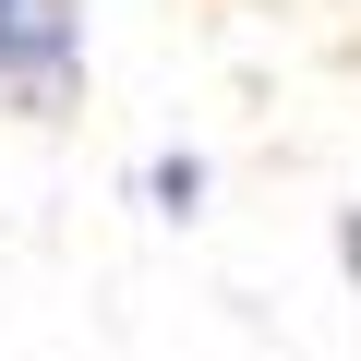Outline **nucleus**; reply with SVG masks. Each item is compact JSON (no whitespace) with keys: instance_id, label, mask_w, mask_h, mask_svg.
I'll return each mask as SVG.
<instances>
[{"instance_id":"nucleus-2","label":"nucleus","mask_w":361,"mask_h":361,"mask_svg":"<svg viewBox=\"0 0 361 361\" xmlns=\"http://www.w3.org/2000/svg\"><path fill=\"white\" fill-rule=\"evenodd\" d=\"M145 205H157V217H193V205H205V157H193V145H169V157L145 169Z\"/></svg>"},{"instance_id":"nucleus-1","label":"nucleus","mask_w":361,"mask_h":361,"mask_svg":"<svg viewBox=\"0 0 361 361\" xmlns=\"http://www.w3.org/2000/svg\"><path fill=\"white\" fill-rule=\"evenodd\" d=\"M73 73H85V0H25V13L0 25V85L25 109H49Z\"/></svg>"},{"instance_id":"nucleus-4","label":"nucleus","mask_w":361,"mask_h":361,"mask_svg":"<svg viewBox=\"0 0 361 361\" xmlns=\"http://www.w3.org/2000/svg\"><path fill=\"white\" fill-rule=\"evenodd\" d=\"M13 13H25V0H0V25H13Z\"/></svg>"},{"instance_id":"nucleus-3","label":"nucleus","mask_w":361,"mask_h":361,"mask_svg":"<svg viewBox=\"0 0 361 361\" xmlns=\"http://www.w3.org/2000/svg\"><path fill=\"white\" fill-rule=\"evenodd\" d=\"M337 265H349V289H361V205H337Z\"/></svg>"}]
</instances>
